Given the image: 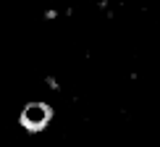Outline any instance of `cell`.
Returning a JSON list of instances; mask_svg holds the SVG:
<instances>
[{"mask_svg":"<svg viewBox=\"0 0 160 147\" xmlns=\"http://www.w3.org/2000/svg\"><path fill=\"white\" fill-rule=\"evenodd\" d=\"M50 118H52L50 105H45V103H32V105H26V108L21 110L18 121H21V126H24L26 131H42L45 126L50 124Z\"/></svg>","mask_w":160,"mask_h":147,"instance_id":"6da1fadb","label":"cell"}]
</instances>
